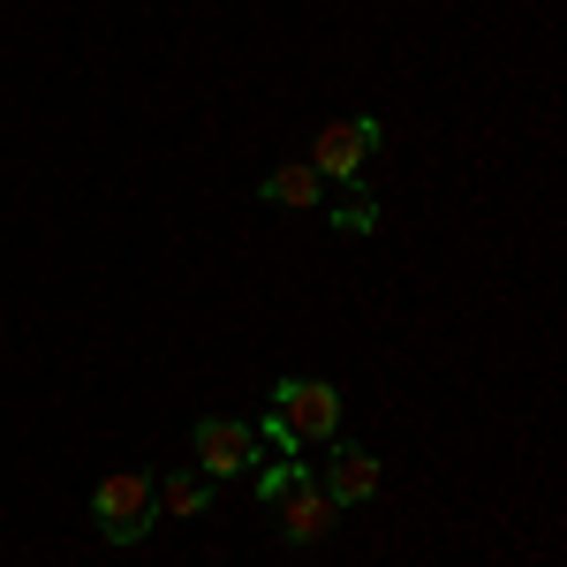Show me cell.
<instances>
[{"instance_id": "obj_1", "label": "cell", "mask_w": 567, "mask_h": 567, "mask_svg": "<svg viewBox=\"0 0 567 567\" xmlns=\"http://www.w3.org/2000/svg\"><path fill=\"white\" fill-rule=\"evenodd\" d=\"M265 439H272L280 454L333 446V439H341V386H326V379H280V386H272Z\"/></svg>"}, {"instance_id": "obj_2", "label": "cell", "mask_w": 567, "mask_h": 567, "mask_svg": "<svg viewBox=\"0 0 567 567\" xmlns=\"http://www.w3.org/2000/svg\"><path fill=\"white\" fill-rule=\"evenodd\" d=\"M91 523H99L106 545H136L144 529L159 523V477H152V470H114V477H99Z\"/></svg>"}, {"instance_id": "obj_3", "label": "cell", "mask_w": 567, "mask_h": 567, "mask_svg": "<svg viewBox=\"0 0 567 567\" xmlns=\"http://www.w3.org/2000/svg\"><path fill=\"white\" fill-rule=\"evenodd\" d=\"M379 144H386V130H379L371 114H355V122H326V130L310 136V175H318V182H341V189H355V182L371 175Z\"/></svg>"}, {"instance_id": "obj_4", "label": "cell", "mask_w": 567, "mask_h": 567, "mask_svg": "<svg viewBox=\"0 0 567 567\" xmlns=\"http://www.w3.org/2000/svg\"><path fill=\"white\" fill-rule=\"evenodd\" d=\"M189 454H197V477H205V484L250 477V470H258V432L213 416V424H197V432H189Z\"/></svg>"}, {"instance_id": "obj_5", "label": "cell", "mask_w": 567, "mask_h": 567, "mask_svg": "<svg viewBox=\"0 0 567 567\" xmlns=\"http://www.w3.org/2000/svg\"><path fill=\"white\" fill-rule=\"evenodd\" d=\"M272 507H280V537H288V545H318V537L333 529V515H341V507L326 499V484H318V477H303L296 492H280Z\"/></svg>"}, {"instance_id": "obj_6", "label": "cell", "mask_w": 567, "mask_h": 567, "mask_svg": "<svg viewBox=\"0 0 567 567\" xmlns=\"http://www.w3.org/2000/svg\"><path fill=\"white\" fill-rule=\"evenodd\" d=\"M326 499L333 507H363L371 492H379V454H363V446H333V462H326Z\"/></svg>"}, {"instance_id": "obj_7", "label": "cell", "mask_w": 567, "mask_h": 567, "mask_svg": "<svg viewBox=\"0 0 567 567\" xmlns=\"http://www.w3.org/2000/svg\"><path fill=\"white\" fill-rule=\"evenodd\" d=\"M318 189H326V182L310 175V159H296V167H272V175L258 182V197H265V205H280V213H318Z\"/></svg>"}, {"instance_id": "obj_8", "label": "cell", "mask_w": 567, "mask_h": 567, "mask_svg": "<svg viewBox=\"0 0 567 567\" xmlns=\"http://www.w3.org/2000/svg\"><path fill=\"white\" fill-rule=\"evenodd\" d=\"M213 507V484L197 477V470H175V477H159V515H175V523H197Z\"/></svg>"}, {"instance_id": "obj_9", "label": "cell", "mask_w": 567, "mask_h": 567, "mask_svg": "<svg viewBox=\"0 0 567 567\" xmlns=\"http://www.w3.org/2000/svg\"><path fill=\"white\" fill-rule=\"evenodd\" d=\"M303 477H310L303 462H296V454H280V462H265V470H258V499H265V507H272L280 492H296V484H303Z\"/></svg>"}, {"instance_id": "obj_10", "label": "cell", "mask_w": 567, "mask_h": 567, "mask_svg": "<svg viewBox=\"0 0 567 567\" xmlns=\"http://www.w3.org/2000/svg\"><path fill=\"white\" fill-rule=\"evenodd\" d=\"M333 227H349V235H371V227H379V205H371V197H355V205H341V213H333Z\"/></svg>"}]
</instances>
